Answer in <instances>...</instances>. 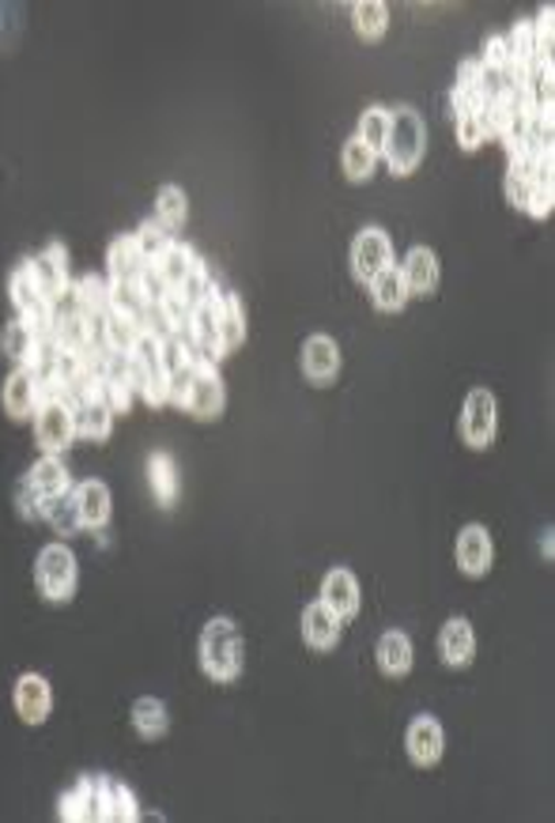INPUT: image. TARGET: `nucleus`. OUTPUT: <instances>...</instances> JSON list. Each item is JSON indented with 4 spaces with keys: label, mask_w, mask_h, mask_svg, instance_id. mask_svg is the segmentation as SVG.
<instances>
[{
    "label": "nucleus",
    "mask_w": 555,
    "mask_h": 823,
    "mask_svg": "<svg viewBox=\"0 0 555 823\" xmlns=\"http://www.w3.org/2000/svg\"><path fill=\"white\" fill-rule=\"evenodd\" d=\"M26 484L39 492V499L46 503V499H57V495H68L73 492V476H68V468H65V461H61L57 454H46L42 461H34L31 465V473L23 476Z\"/></svg>",
    "instance_id": "nucleus-22"
},
{
    "label": "nucleus",
    "mask_w": 555,
    "mask_h": 823,
    "mask_svg": "<svg viewBox=\"0 0 555 823\" xmlns=\"http://www.w3.org/2000/svg\"><path fill=\"white\" fill-rule=\"evenodd\" d=\"M371 298H374V306H378V310H386V314L405 310V303H408L412 295H408L405 276H401L397 265L382 268V273L371 279Z\"/></svg>",
    "instance_id": "nucleus-32"
},
{
    "label": "nucleus",
    "mask_w": 555,
    "mask_h": 823,
    "mask_svg": "<svg viewBox=\"0 0 555 823\" xmlns=\"http://www.w3.org/2000/svg\"><path fill=\"white\" fill-rule=\"evenodd\" d=\"M129 382L132 393H140L151 409L170 404V386H167V363H163V340L140 333L137 344L129 351Z\"/></svg>",
    "instance_id": "nucleus-3"
},
{
    "label": "nucleus",
    "mask_w": 555,
    "mask_h": 823,
    "mask_svg": "<svg viewBox=\"0 0 555 823\" xmlns=\"http://www.w3.org/2000/svg\"><path fill=\"white\" fill-rule=\"evenodd\" d=\"M132 729L140 732L145 740H159L170 729V714L167 703L156 699V695H145V699L132 703Z\"/></svg>",
    "instance_id": "nucleus-34"
},
{
    "label": "nucleus",
    "mask_w": 555,
    "mask_h": 823,
    "mask_svg": "<svg viewBox=\"0 0 555 823\" xmlns=\"http://www.w3.org/2000/svg\"><path fill=\"white\" fill-rule=\"evenodd\" d=\"M15 510H20L23 521L42 518V499H39V492H34V487L26 484V481H20V487H15Z\"/></svg>",
    "instance_id": "nucleus-44"
},
{
    "label": "nucleus",
    "mask_w": 555,
    "mask_h": 823,
    "mask_svg": "<svg viewBox=\"0 0 555 823\" xmlns=\"http://www.w3.org/2000/svg\"><path fill=\"white\" fill-rule=\"evenodd\" d=\"M386 133H389V110H386V106H366L363 117H360V133H355V137H360L371 151H378V156H382V148H386Z\"/></svg>",
    "instance_id": "nucleus-39"
},
{
    "label": "nucleus",
    "mask_w": 555,
    "mask_h": 823,
    "mask_svg": "<svg viewBox=\"0 0 555 823\" xmlns=\"http://www.w3.org/2000/svg\"><path fill=\"white\" fill-rule=\"evenodd\" d=\"M491 556H495V548H491V532L483 526H465L458 532V567L469 578H480L491 571Z\"/></svg>",
    "instance_id": "nucleus-17"
},
{
    "label": "nucleus",
    "mask_w": 555,
    "mask_h": 823,
    "mask_svg": "<svg viewBox=\"0 0 555 823\" xmlns=\"http://www.w3.org/2000/svg\"><path fill=\"white\" fill-rule=\"evenodd\" d=\"M57 816L65 823H92L95 820V774H84L68 793H61Z\"/></svg>",
    "instance_id": "nucleus-31"
},
{
    "label": "nucleus",
    "mask_w": 555,
    "mask_h": 823,
    "mask_svg": "<svg viewBox=\"0 0 555 823\" xmlns=\"http://www.w3.org/2000/svg\"><path fill=\"white\" fill-rule=\"evenodd\" d=\"M42 518H46L50 526H53V532H61V537H73V532L84 529V526H79V514H76L73 492L42 503Z\"/></svg>",
    "instance_id": "nucleus-38"
},
{
    "label": "nucleus",
    "mask_w": 555,
    "mask_h": 823,
    "mask_svg": "<svg viewBox=\"0 0 555 823\" xmlns=\"http://www.w3.org/2000/svg\"><path fill=\"white\" fill-rule=\"evenodd\" d=\"M382 156H386L389 170L397 178H408L412 170L424 162L427 125H424V117H419L416 106H397V110H389V133H386V148H382Z\"/></svg>",
    "instance_id": "nucleus-1"
},
{
    "label": "nucleus",
    "mask_w": 555,
    "mask_h": 823,
    "mask_svg": "<svg viewBox=\"0 0 555 823\" xmlns=\"http://www.w3.org/2000/svg\"><path fill=\"white\" fill-rule=\"evenodd\" d=\"M340 631H344V620H340L333 609H325L321 601L302 609V639H307V646L333 650L340 642Z\"/></svg>",
    "instance_id": "nucleus-20"
},
{
    "label": "nucleus",
    "mask_w": 555,
    "mask_h": 823,
    "mask_svg": "<svg viewBox=\"0 0 555 823\" xmlns=\"http://www.w3.org/2000/svg\"><path fill=\"white\" fill-rule=\"evenodd\" d=\"M185 215H190V201H185L182 189H178V186H163V189H159V197H156V220L163 223L170 234L182 228Z\"/></svg>",
    "instance_id": "nucleus-37"
},
{
    "label": "nucleus",
    "mask_w": 555,
    "mask_h": 823,
    "mask_svg": "<svg viewBox=\"0 0 555 823\" xmlns=\"http://www.w3.org/2000/svg\"><path fill=\"white\" fill-rule=\"evenodd\" d=\"M15 714H20V721L26 726H42V721L50 718V707H53V692H50V680L39 673H23L20 680H15Z\"/></svg>",
    "instance_id": "nucleus-13"
},
{
    "label": "nucleus",
    "mask_w": 555,
    "mask_h": 823,
    "mask_svg": "<svg viewBox=\"0 0 555 823\" xmlns=\"http://www.w3.org/2000/svg\"><path fill=\"white\" fill-rule=\"evenodd\" d=\"M378 668L386 676H408L412 668V642L405 631H386V635L378 639Z\"/></svg>",
    "instance_id": "nucleus-33"
},
{
    "label": "nucleus",
    "mask_w": 555,
    "mask_h": 823,
    "mask_svg": "<svg viewBox=\"0 0 555 823\" xmlns=\"http://www.w3.org/2000/svg\"><path fill=\"white\" fill-rule=\"evenodd\" d=\"M26 268H31L34 287H39V295L46 298L50 306H61L68 295H73V279H68V253H65L61 242H50L39 257L26 261Z\"/></svg>",
    "instance_id": "nucleus-7"
},
{
    "label": "nucleus",
    "mask_w": 555,
    "mask_h": 823,
    "mask_svg": "<svg viewBox=\"0 0 555 823\" xmlns=\"http://www.w3.org/2000/svg\"><path fill=\"white\" fill-rule=\"evenodd\" d=\"M34 578H39V590L46 601L65 604L76 597V556L65 545H46L34 559Z\"/></svg>",
    "instance_id": "nucleus-4"
},
{
    "label": "nucleus",
    "mask_w": 555,
    "mask_h": 823,
    "mask_svg": "<svg viewBox=\"0 0 555 823\" xmlns=\"http://www.w3.org/2000/svg\"><path fill=\"white\" fill-rule=\"evenodd\" d=\"M495 420H499V404L488 389H472L465 397V412H461V435L472 450H488L495 442Z\"/></svg>",
    "instance_id": "nucleus-8"
},
{
    "label": "nucleus",
    "mask_w": 555,
    "mask_h": 823,
    "mask_svg": "<svg viewBox=\"0 0 555 823\" xmlns=\"http://www.w3.org/2000/svg\"><path fill=\"white\" fill-rule=\"evenodd\" d=\"M220 318H223V292L212 287V292L190 310V329H185V340H190L193 348L201 351V356H209V359H212V351H216Z\"/></svg>",
    "instance_id": "nucleus-11"
},
{
    "label": "nucleus",
    "mask_w": 555,
    "mask_h": 823,
    "mask_svg": "<svg viewBox=\"0 0 555 823\" xmlns=\"http://www.w3.org/2000/svg\"><path fill=\"white\" fill-rule=\"evenodd\" d=\"M325 609H333L340 620H352L360 612V582L348 567H337V571L325 574L321 582V597H318Z\"/></svg>",
    "instance_id": "nucleus-15"
},
{
    "label": "nucleus",
    "mask_w": 555,
    "mask_h": 823,
    "mask_svg": "<svg viewBox=\"0 0 555 823\" xmlns=\"http://www.w3.org/2000/svg\"><path fill=\"white\" fill-rule=\"evenodd\" d=\"M95 820L98 823H132L140 820L137 798L118 778L95 774Z\"/></svg>",
    "instance_id": "nucleus-10"
},
{
    "label": "nucleus",
    "mask_w": 555,
    "mask_h": 823,
    "mask_svg": "<svg viewBox=\"0 0 555 823\" xmlns=\"http://www.w3.org/2000/svg\"><path fill=\"white\" fill-rule=\"evenodd\" d=\"M39 404H42V397H39V382H34V374L23 367H15L12 374L4 378V412L12 415V420H26V415H34Z\"/></svg>",
    "instance_id": "nucleus-24"
},
{
    "label": "nucleus",
    "mask_w": 555,
    "mask_h": 823,
    "mask_svg": "<svg viewBox=\"0 0 555 823\" xmlns=\"http://www.w3.org/2000/svg\"><path fill=\"white\" fill-rule=\"evenodd\" d=\"M530 193H533V162L530 159H510V170H506V201L525 212V204H530Z\"/></svg>",
    "instance_id": "nucleus-40"
},
{
    "label": "nucleus",
    "mask_w": 555,
    "mask_h": 823,
    "mask_svg": "<svg viewBox=\"0 0 555 823\" xmlns=\"http://www.w3.org/2000/svg\"><path fill=\"white\" fill-rule=\"evenodd\" d=\"M340 162H344L348 182H371L374 167H378V151H371L360 137H352L340 151Z\"/></svg>",
    "instance_id": "nucleus-36"
},
{
    "label": "nucleus",
    "mask_w": 555,
    "mask_h": 823,
    "mask_svg": "<svg viewBox=\"0 0 555 823\" xmlns=\"http://www.w3.org/2000/svg\"><path fill=\"white\" fill-rule=\"evenodd\" d=\"M393 265V242L382 228H366L352 242V273L360 284H371L382 268Z\"/></svg>",
    "instance_id": "nucleus-9"
},
{
    "label": "nucleus",
    "mask_w": 555,
    "mask_h": 823,
    "mask_svg": "<svg viewBox=\"0 0 555 823\" xmlns=\"http://www.w3.org/2000/svg\"><path fill=\"white\" fill-rule=\"evenodd\" d=\"M148 484L163 510H170V506L178 503V465L167 450H156V454L148 457Z\"/></svg>",
    "instance_id": "nucleus-29"
},
{
    "label": "nucleus",
    "mask_w": 555,
    "mask_h": 823,
    "mask_svg": "<svg viewBox=\"0 0 555 823\" xmlns=\"http://www.w3.org/2000/svg\"><path fill=\"white\" fill-rule=\"evenodd\" d=\"M73 420H76V439H87V442H106L114 431V412L103 397H84V401H76Z\"/></svg>",
    "instance_id": "nucleus-23"
},
{
    "label": "nucleus",
    "mask_w": 555,
    "mask_h": 823,
    "mask_svg": "<svg viewBox=\"0 0 555 823\" xmlns=\"http://www.w3.org/2000/svg\"><path fill=\"white\" fill-rule=\"evenodd\" d=\"M246 344V306L235 292H223V318H220V337H216V351H212V363L216 359H227L231 351Z\"/></svg>",
    "instance_id": "nucleus-19"
},
{
    "label": "nucleus",
    "mask_w": 555,
    "mask_h": 823,
    "mask_svg": "<svg viewBox=\"0 0 555 823\" xmlns=\"http://www.w3.org/2000/svg\"><path fill=\"white\" fill-rule=\"evenodd\" d=\"M140 333H145L140 329V318H132V314H125V310H114V306L103 318V344H106V351H114V356H129Z\"/></svg>",
    "instance_id": "nucleus-30"
},
{
    "label": "nucleus",
    "mask_w": 555,
    "mask_h": 823,
    "mask_svg": "<svg viewBox=\"0 0 555 823\" xmlns=\"http://www.w3.org/2000/svg\"><path fill=\"white\" fill-rule=\"evenodd\" d=\"M352 20L363 42H378L389 27V8L382 0H360V4H352Z\"/></svg>",
    "instance_id": "nucleus-35"
},
{
    "label": "nucleus",
    "mask_w": 555,
    "mask_h": 823,
    "mask_svg": "<svg viewBox=\"0 0 555 823\" xmlns=\"http://www.w3.org/2000/svg\"><path fill=\"white\" fill-rule=\"evenodd\" d=\"M480 65L483 68H510V50H506V34H491L488 42H483V53H480Z\"/></svg>",
    "instance_id": "nucleus-43"
},
{
    "label": "nucleus",
    "mask_w": 555,
    "mask_h": 823,
    "mask_svg": "<svg viewBox=\"0 0 555 823\" xmlns=\"http://www.w3.org/2000/svg\"><path fill=\"white\" fill-rule=\"evenodd\" d=\"M34 439L46 454H65L76 439V420H73V404L65 397H53V401H42L34 409Z\"/></svg>",
    "instance_id": "nucleus-6"
},
{
    "label": "nucleus",
    "mask_w": 555,
    "mask_h": 823,
    "mask_svg": "<svg viewBox=\"0 0 555 823\" xmlns=\"http://www.w3.org/2000/svg\"><path fill=\"white\" fill-rule=\"evenodd\" d=\"M450 106H453V122L465 114H480L483 110V95H480V61L469 57L458 65V80H453L450 92Z\"/></svg>",
    "instance_id": "nucleus-27"
},
{
    "label": "nucleus",
    "mask_w": 555,
    "mask_h": 823,
    "mask_svg": "<svg viewBox=\"0 0 555 823\" xmlns=\"http://www.w3.org/2000/svg\"><path fill=\"white\" fill-rule=\"evenodd\" d=\"M438 654H442V662L450 668L469 665L472 654H477V635H472V623L465 616L446 620L442 631H438Z\"/></svg>",
    "instance_id": "nucleus-18"
},
{
    "label": "nucleus",
    "mask_w": 555,
    "mask_h": 823,
    "mask_svg": "<svg viewBox=\"0 0 555 823\" xmlns=\"http://www.w3.org/2000/svg\"><path fill=\"white\" fill-rule=\"evenodd\" d=\"M453 129H458V144L465 151H477L483 140H488V125H483L480 114H465L453 122Z\"/></svg>",
    "instance_id": "nucleus-42"
},
{
    "label": "nucleus",
    "mask_w": 555,
    "mask_h": 823,
    "mask_svg": "<svg viewBox=\"0 0 555 823\" xmlns=\"http://www.w3.org/2000/svg\"><path fill=\"white\" fill-rule=\"evenodd\" d=\"M73 503L84 529H103L110 521V487L103 481H84L73 487Z\"/></svg>",
    "instance_id": "nucleus-21"
},
{
    "label": "nucleus",
    "mask_w": 555,
    "mask_h": 823,
    "mask_svg": "<svg viewBox=\"0 0 555 823\" xmlns=\"http://www.w3.org/2000/svg\"><path fill=\"white\" fill-rule=\"evenodd\" d=\"M401 276H405L408 295H435L438 292V257L427 246L408 250L405 265H401Z\"/></svg>",
    "instance_id": "nucleus-25"
},
{
    "label": "nucleus",
    "mask_w": 555,
    "mask_h": 823,
    "mask_svg": "<svg viewBox=\"0 0 555 823\" xmlns=\"http://www.w3.org/2000/svg\"><path fill=\"white\" fill-rule=\"evenodd\" d=\"M405 745L416 767H435L438 759H442V726H438V718H431V714L412 718Z\"/></svg>",
    "instance_id": "nucleus-16"
},
{
    "label": "nucleus",
    "mask_w": 555,
    "mask_h": 823,
    "mask_svg": "<svg viewBox=\"0 0 555 823\" xmlns=\"http://www.w3.org/2000/svg\"><path fill=\"white\" fill-rule=\"evenodd\" d=\"M132 234H137V242H140V250H145V257H148V261H156L159 253H163V250L170 246V242H174V234H170L159 220L140 223V231H132Z\"/></svg>",
    "instance_id": "nucleus-41"
},
{
    "label": "nucleus",
    "mask_w": 555,
    "mask_h": 823,
    "mask_svg": "<svg viewBox=\"0 0 555 823\" xmlns=\"http://www.w3.org/2000/svg\"><path fill=\"white\" fill-rule=\"evenodd\" d=\"M302 374H307V382L314 386H329L333 378L340 374V348L333 337H325V333H314V337L302 340Z\"/></svg>",
    "instance_id": "nucleus-12"
},
{
    "label": "nucleus",
    "mask_w": 555,
    "mask_h": 823,
    "mask_svg": "<svg viewBox=\"0 0 555 823\" xmlns=\"http://www.w3.org/2000/svg\"><path fill=\"white\" fill-rule=\"evenodd\" d=\"M148 265L156 268V276L163 279L167 292H178V287L185 284V276H190V268L196 265V250L174 239L163 253H159L156 261H148Z\"/></svg>",
    "instance_id": "nucleus-26"
},
{
    "label": "nucleus",
    "mask_w": 555,
    "mask_h": 823,
    "mask_svg": "<svg viewBox=\"0 0 555 823\" xmlns=\"http://www.w3.org/2000/svg\"><path fill=\"white\" fill-rule=\"evenodd\" d=\"M148 268V257L140 250L137 234H121V239L110 242L106 250V273H110V284H140Z\"/></svg>",
    "instance_id": "nucleus-14"
},
{
    "label": "nucleus",
    "mask_w": 555,
    "mask_h": 823,
    "mask_svg": "<svg viewBox=\"0 0 555 823\" xmlns=\"http://www.w3.org/2000/svg\"><path fill=\"white\" fill-rule=\"evenodd\" d=\"M73 306L84 318H106L110 314V279L106 276H95V273H87V276H79L76 284H73Z\"/></svg>",
    "instance_id": "nucleus-28"
},
{
    "label": "nucleus",
    "mask_w": 555,
    "mask_h": 823,
    "mask_svg": "<svg viewBox=\"0 0 555 823\" xmlns=\"http://www.w3.org/2000/svg\"><path fill=\"white\" fill-rule=\"evenodd\" d=\"M223 404H227V393H223L220 370L209 356H201L193 367L190 386H185V393H182V401H178V409L196 415V420H220Z\"/></svg>",
    "instance_id": "nucleus-5"
},
{
    "label": "nucleus",
    "mask_w": 555,
    "mask_h": 823,
    "mask_svg": "<svg viewBox=\"0 0 555 823\" xmlns=\"http://www.w3.org/2000/svg\"><path fill=\"white\" fill-rule=\"evenodd\" d=\"M201 668L209 680L231 684L242 673V635L235 620L216 616L201 631Z\"/></svg>",
    "instance_id": "nucleus-2"
}]
</instances>
